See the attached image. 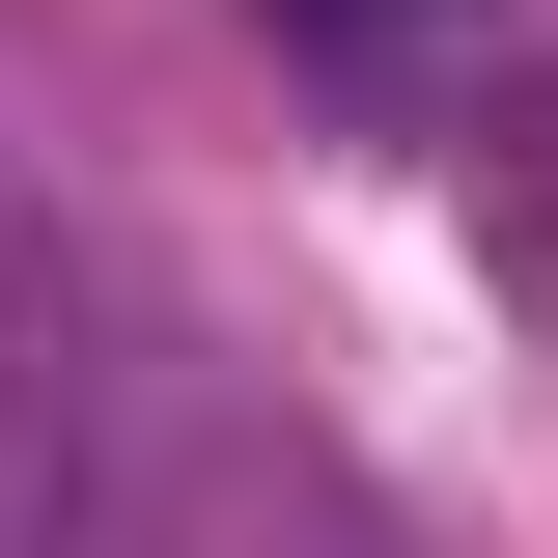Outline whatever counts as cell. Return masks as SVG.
I'll return each instance as SVG.
<instances>
[{
	"label": "cell",
	"mask_w": 558,
	"mask_h": 558,
	"mask_svg": "<svg viewBox=\"0 0 558 558\" xmlns=\"http://www.w3.org/2000/svg\"><path fill=\"white\" fill-rule=\"evenodd\" d=\"M502 0H279V57H336V84H447Z\"/></svg>",
	"instance_id": "1"
},
{
	"label": "cell",
	"mask_w": 558,
	"mask_h": 558,
	"mask_svg": "<svg viewBox=\"0 0 558 558\" xmlns=\"http://www.w3.org/2000/svg\"><path fill=\"white\" fill-rule=\"evenodd\" d=\"M475 252L558 307V84H502V140H475Z\"/></svg>",
	"instance_id": "2"
}]
</instances>
